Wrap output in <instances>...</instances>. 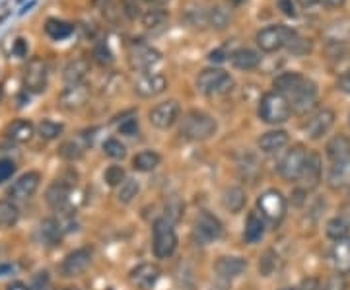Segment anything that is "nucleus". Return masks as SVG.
I'll return each mask as SVG.
<instances>
[{"mask_svg":"<svg viewBox=\"0 0 350 290\" xmlns=\"http://www.w3.org/2000/svg\"><path fill=\"white\" fill-rule=\"evenodd\" d=\"M86 100L88 90L82 84H76V86H70V88L64 90L61 103H63L64 109H78V107H82L86 103Z\"/></svg>","mask_w":350,"mask_h":290,"instance_id":"obj_31","label":"nucleus"},{"mask_svg":"<svg viewBox=\"0 0 350 290\" xmlns=\"http://www.w3.org/2000/svg\"><path fill=\"white\" fill-rule=\"evenodd\" d=\"M121 2H123V12L126 14L129 20H137L144 12L142 6H140L142 0H121Z\"/></svg>","mask_w":350,"mask_h":290,"instance_id":"obj_45","label":"nucleus"},{"mask_svg":"<svg viewBox=\"0 0 350 290\" xmlns=\"http://www.w3.org/2000/svg\"><path fill=\"white\" fill-rule=\"evenodd\" d=\"M265 236V222L257 213H251L245 222V232H243V240L247 243H257Z\"/></svg>","mask_w":350,"mask_h":290,"instance_id":"obj_33","label":"nucleus"},{"mask_svg":"<svg viewBox=\"0 0 350 290\" xmlns=\"http://www.w3.org/2000/svg\"><path fill=\"white\" fill-rule=\"evenodd\" d=\"M294 36V29H290L288 25H267L257 31L255 43L262 53H276V51L284 49L290 38Z\"/></svg>","mask_w":350,"mask_h":290,"instance_id":"obj_5","label":"nucleus"},{"mask_svg":"<svg viewBox=\"0 0 350 290\" xmlns=\"http://www.w3.org/2000/svg\"><path fill=\"white\" fill-rule=\"evenodd\" d=\"M292 114L290 101L278 92H267L259 101V117L269 125H280L284 123Z\"/></svg>","mask_w":350,"mask_h":290,"instance_id":"obj_2","label":"nucleus"},{"mask_svg":"<svg viewBox=\"0 0 350 290\" xmlns=\"http://www.w3.org/2000/svg\"><path fill=\"white\" fill-rule=\"evenodd\" d=\"M183 211H185V205H183V201H181L177 195L167 197V201H165V218H167V220L177 222V220L183 216Z\"/></svg>","mask_w":350,"mask_h":290,"instance_id":"obj_41","label":"nucleus"},{"mask_svg":"<svg viewBox=\"0 0 350 290\" xmlns=\"http://www.w3.org/2000/svg\"><path fill=\"white\" fill-rule=\"evenodd\" d=\"M230 61L234 64V68H238V70H253V68H257L259 63H261V55L255 49L241 47V49L234 51L230 55Z\"/></svg>","mask_w":350,"mask_h":290,"instance_id":"obj_23","label":"nucleus"},{"mask_svg":"<svg viewBox=\"0 0 350 290\" xmlns=\"http://www.w3.org/2000/svg\"><path fill=\"white\" fill-rule=\"evenodd\" d=\"M61 232H63L61 224L55 218H45V220L39 222V240L43 241L45 246H55L57 241L61 240Z\"/></svg>","mask_w":350,"mask_h":290,"instance_id":"obj_30","label":"nucleus"},{"mask_svg":"<svg viewBox=\"0 0 350 290\" xmlns=\"http://www.w3.org/2000/svg\"><path fill=\"white\" fill-rule=\"evenodd\" d=\"M61 133H63V125H59V123L43 121V123L39 125V135H41L43 139H57Z\"/></svg>","mask_w":350,"mask_h":290,"instance_id":"obj_44","label":"nucleus"},{"mask_svg":"<svg viewBox=\"0 0 350 290\" xmlns=\"http://www.w3.org/2000/svg\"><path fill=\"white\" fill-rule=\"evenodd\" d=\"M103 150H105V154H107L109 158H113V160H123L126 156L125 144L119 139L105 140V142H103Z\"/></svg>","mask_w":350,"mask_h":290,"instance_id":"obj_42","label":"nucleus"},{"mask_svg":"<svg viewBox=\"0 0 350 290\" xmlns=\"http://www.w3.org/2000/svg\"><path fill=\"white\" fill-rule=\"evenodd\" d=\"M64 290H78V289H72V287H68V289H64Z\"/></svg>","mask_w":350,"mask_h":290,"instance_id":"obj_60","label":"nucleus"},{"mask_svg":"<svg viewBox=\"0 0 350 290\" xmlns=\"http://www.w3.org/2000/svg\"><path fill=\"white\" fill-rule=\"evenodd\" d=\"M288 142H290V137H288L286 131L276 129V131H269V133L262 135L259 139V148L265 154H275V152L286 148Z\"/></svg>","mask_w":350,"mask_h":290,"instance_id":"obj_20","label":"nucleus"},{"mask_svg":"<svg viewBox=\"0 0 350 290\" xmlns=\"http://www.w3.org/2000/svg\"><path fill=\"white\" fill-rule=\"evenodd\" d=\"M331 259H333V265L337 269L338 275H349L350 273V236L345 240H338L333 246V252H331Z\"/></svg>","mask_w":350,"mask_h":290,"instance_id":"obj_22","label":"nucleus"},{"mask_svg":"<svg viewBox=\"0 0 350 290\" xmlns=\"http://www.w3.org/2000/svg\"><path fill=\"white\" fill-rule=\"evenodd\" d=\"M88 70H90V66H88L86 61L78 59V61L70 63L64 68V80H66L70 86H76V84H80V82L84 80V76L88 75Z\"/></svg>","mask_w":350,"mask_h":290,"instance_id":"obj_38","label":"nucleus"},{"mask_svg":"<svg viewBox=\"0 0 350 290\" xmlns=\"http://www.w3.org/2000/svg\"><path fill=\"white\" fill-rule=\"evenodd\" d=\"M170 18V14L165 12L163 8H150V10H144L142 16H140V20H142V24L144 27H158V25H162L165 20Z\"/></svg>","mask_w":350,"mask_h":290,"instance_id":"obj_40","label":"nucleus"},{"mask_svg":"<svg viewBox=\"0 0 350 290\" xmlns=\"http://www.w3.org/2000/svg\"><path fill=\"white\" fill-rule=\"evenodd\" d=\"M61 156L68 158V160H76V158L82 156V150H80V146L75 144V142H64L63 148H61Z\"/></svg>","mask_w":350,"mask_h":290,"instance_id":"obj_49","label":"nucleus"},{"mask_svg":"<svg viewBox=\"0 0 350 290\" xmlns=\"http://www.w3.org/2000/svg\"><path fill=\"white\" fill-rule=\"evenodd\" d=\"M234 16H232V10L224 6V4H213L208 8V25L216 29V31H222L228 25L232 24Z\"/></svg>","mask_w":350,"mask_h":290,"instance_id":"obj_29","label":"nucleus"},{"mask_svg":"<svg viewBox=\"0 0 350 290\" xmlns=\"http://www.w3.org/2000/svg\"><path fill=\"white\" fill-rule=\"evenodd\" d=\"M183 14H185V20L193 27L202 29V27L208 25V8H204L197 0H189L187 4H185V8H183Z\"/></svg>","mask_w":350,"mask_h":290,"instance_id":"obj_27","label":"nucleus"},{"mask_svg":"<svg viewBox=\"0 0 350 290\" xmlns=\"http://www.w3.org/2000/svg\"><path fill=\"white\" fill-rule=\"evenodd\" d=\"M70 191H72L70 183H66L63 179L53 181L49 187H47V191H45V201H47L51 209L61 211L70 201Z\"/></svg>","mask_w":350,"mask_h":290,"instance_id":"obj_18","label":"nucleus"},{"mask_svg":"<svg viewBox=\"0 0 350 290\" xmlns=\"http://www.w3.org/2000/svg\"><path fill=\"white\" fill-rule=\"evenodd\" d=\"M276 8L284 14V16H288V18H294V16H298V10H296V2H294V0H276Z\"/></svg>","mask_w":350,"mask_h":290,"instance_id":"obj_46","label":"nucleus"},{"mask_svg":"<svg viewBox=\"0 0 350 290\" xmlns=\"http://www.w3.org/2000/svg\"><path fill=\"white\" fill-rule=\"evenodd\" d=\"M335 119H337L335 111L329 109V107H323V109H319L313 117H310V121L306 123L304 131H306V135L312 140L323 139L327 133L335 127Z\"/></svg>","mask_w":350,"mask_h":290,"instance_id":"obj_12","label":"nucleus"},{"mask_svg":"<svg viewBox=\"0 0 350 290\" xmlns=\"http://www.w3.org/2000/svg\"><path fill=\"white\" fill-rule=\"evenodd\" d=\"M146 2L156 4V6H163V4H167V2H172V0H146Z\"/></svg>","mask_w":350,"mask_h":290,"instance_id":"obj_58","label":"nucleus"},{"mask_svg":"<svg viewBox=\"0 0 350 290\" xmlns=\"http://www.w3.org/2000/svg\"><path fill=\"white\" fill-rule=\"evenodd\" d=\"M195 230L199 234L200 238L204 241L218 240L222 234H224V226L222 222L216 218L214 215H211L208 211H202L199 216H197V222H195Z\"/></svg>","mask_w":350,"mask_h":290,"instance_id":"obj_16","label":"nucleus"},{"mask_svg":"<svg viewBox=\"0 0 350 290\" xmlns=\"http://www.w3.org/2000/svg\"><path fill=\"white\" fill-rule=\"evenodd\" d=\"M160 162H162V156L156 150H142L133 158V168L138 170V172L148 174L152 170H156L160 166Z\"/></svg>","mask_w":350,"mask_h":290,"instance_id":"obj_32","label":"nucleus"},{"mask_svg":"<svg viewBox=\"0 0 350 290\" xmlns=\"http://www.w3.org/2000/svg\"><path fill=\"white\" fill-rule=\"evenodd\" d=\"M119 133L121 135H126V137H135L138 133V121L135 117H131V119H125L121 125H119Z\"/></svg>","mask_w":350,"mask_h":290,"instance_id":"obj_48","label":"nucleus"},{"mask_svg":"<svg viewBox=\"0 0 350 290\" xmlns=\"http://www.w3.org/2000/svg\"><path fill=\"white\" fill-rule=\"evenodd\" d=\"M105 181L111 185V187H119L123 181H125V170L121 168V166H109L107 170H105Z\"/></svg>","mask_w":350,"mask_h":290,"instance_id":"obj_43","label":"nucleus"},{"mask_svg":"<svg viewBox=\"0 0 350 290\" xmlns=\"http://www.w3.org/2000/svg\"><path fill=\"white\" fill-rule=\"evenodd\" d=\"M96 59H98V63L101 64H109L113 63V55L111 51L107 49V45H98V49H96Z\"/></svg>","mask_w":350,"mask_h":290,"instance_id":"obj_53","label":"nucleus"},{"mask_svg":"<svg viewBox=\"0 0 350 290\" xmlns=\"http://www.w3.org/2000/svg\"><path fill=\"white\" fill-rule=\"evenodd\" d=\"M6 135L8 139L14 140V142H27V140L33 137V125L29 121H24V119H18L8 125L6 129Z\"/></svg>","mask_w":350,"mask_h":290,"instance_id":"obj_34","label":"nucleus"},{"mask_svg":"<svg viewBox=\"0 0 350 290\" xmlns=\"http://www.w3.org/2000/svg\"><path fill=\"white\" fill-rule=\"evenodd\" d=\"M308 156H310V152L306 150V146H301V144L292 146L284 154V158L280 160V164H278L280 177L286 179V181H300L306 162H308Z\"/></svg>","mask_w":350,"mask_h":290,"instance_id":"obj_6","label":"nucleus"},{"mask_svg":"<svg viewBox=\"0 0 350 290\" xmlns=\"http://www.w3.org/2000/svg\"><path fill=\"white\" fill-rule=\"evenodd\" d=\"M273 267H275V257H273V252H267L265 253V257L261 259V263H259V271H261L265 277H269V275H271V271H273Z\"/></svg>","mask_w":350,"mask_h":290,"instance_id":"obj_51","label":"nucleus"},{"mask_svg":"<svg viewBox=\"0 0 350 290\" xmlns=\"http://www.w3.org/2000/svg\"><path fill=\"white\" fill-rule=\"evenodd\" d=\"M165 90H167V78L160 72H144L138 76V80L135 82V94L144 100L156 98Z\"/></svg>","mask_w":350,"mask_h":290,"instance_id":"obj_11","label":"nucleus"},{"mask_svg":"<svg viewBox=\"0 0 350 290\" xmlns=\"http://www.w3.org/2000/svg\"><path fill=\"white\" fill-rule=\"evenodd\" d=\"M14 172H16V164H14L12 160H0V185L4 181H8Z\"/></svg>","mask_w":350,"mask_h":290,"instance_id":"obj_47","label":"nucleus"},{"mask_svg":"<svg viewBox=\"0 0 350 290\" xmlns=\"http://www.w3.org/2000/svg\"><path fill=\"white\" fill-rule=\"evenodd\" d=\"M245 202H247V195H245V191L238 187V185H234V187H228V189L222 193V205H224L226 211H230V213H239V211H243V207H245Z\"/></svg>","mask_w":350,"mask_h":290,"instance_id":"obj_28","label":"nucleus"},{"mask_svg":"<svg viewBox=\"0 0 350 290\" xmlns=\"http://www.w3.org/2000/svg\"><path fill=\"white\" fill-rule=\"evenodd\" d=\"M18 220H20V209L16 207V202L2 199L0 201V230L16 226Z\"/></svg>","mask_w":350,"mask_h":290,"instance_id":"obj_35","label":"nucleus"},{"mask_svg":"<svg viewBox=\"0 0 350 290\" xmlns=\"http://www.w3.org/2000/svg\"><path fill=\"white\" fill-rule=\"evenodd\" d=\"M257 207L261 211V216L269 220L271 224H280L286 215V199L280 191L267 189L257 199Z\"/></svg>","mask_w":350,"mask_h":290,"instance_id":"obj_7","label":"nucleus"},{"mask_svg":"<svg viewBox=\"0 0 350 290\" xmlns=\"http://www.w3.org/2000/svg\"><path fill=\"white\" fill-rule=\"evenodd\" d=\"M284 49H288V53H292L294 57H306L313 51V41L310 38L300 36L298 31H294V36L290 38Z\"/></svg>","mask_w":350,"mask_h":290,"instance_id":"obj_37","label":"nucleus"},{"mask_svg":"<svg viewBox=\"0 0 350 290\" xmlns=\"http://www.w3.org/2000/svg\"><path fill=\"white\" fill-rule=\"evenodd\" d=\"M304 80H306V76H301L300 72H282V75L275 78L273 88L278 94H282L284 98H290L296 90L300 88V84Z\"/></svg>","mask_w":350,"mask_h":290,"instance_id":"obj_25","label":"nucleus"},{"mask_svg":"<svg viewBox=\"0 0 350 290\" xmlns=\"http://www.w3.org/2000/svg\"><path fill=\"white\" fill-rule=\"evenodd\" d=\"M329 187L331 189H345L350 187V160L335 162L329 172Z\"/></svg>","mask_w":350,"mask_h":290,"instance_id":"obj_26","label":"nucleus"},{"mask_svg":"<svg viewBox=\"0 0 350 290\" xmlns=\"http://www.w3.org/2000/svg\"><path fill=\"white\" fill-rule=\"evenodd\" d=\"M325 4L329 8H342L347 4V0H325Z\"/></svg>","mask_w":350,"mask_h":290,"instance_id":"obj_56","label":"nucleus"},{"mask_svg":"<svg viewBox=\"0 0 350 290\" xmlns=\"http://www.w3.org/2000/svg\"><path fill=\"white\" fill-rule=\"evenodd\" d=\"M160 275H162V271H160V267L156 265V263H140V265L131 271L129 278H131V282L137 289L150 290L160 280Z\"/></svg>","mask_w":350,"mask_h":290,"instance_id":"obj_15","label":"nucleus"},{"mask_svg":"<svg viewBox=\"0 0 350 290\" xmlns=\"http://www.w3.org/2000/svg\"><path fill=\"white\" fill-rule=\"evenodd\" d=\"M335 86H337L338 92H342V94H349L350 96V68L349 70H345L342 75H338Z\"/></svg>","mask_w":350,"mask_h":290,"instance_id":"obj_52","label":"nucleus"},{"mask_svg":"<svg viewBox=\"0 0 350 290\" xmlns=\"http://www.w3.org/2000/svg\"><path fill=\"white\" fill-rule=\"evenodd\" d=\"M47 86V70L41 61H33L25 72V88L31 92H43Z\"/></svg>","mask_w":350,"mask_h":290,"instance_id":"obj_24","label":"nucleus"},{"mask_svg":"<svg viewBox=\"0 0 350 290\" xmlns=\"http://www.w3.org/2000/svg\"><path fill=\"white\" fill-rule=\"evenodd\" d=\"M319 2H321V0H298V4L304 6V8H312V6L319 4Z\"/></svg>","mask_w":350,"mask_h":290,"instance_id":"obj_57","label":"nucleus"},{"mask_svg":"<svg viewBox=\"0 0 350 290\" xmlns=\"http://www.w3.org/2000/svg\"><path fill=\"white\" fill-rule=\"evenodd\" d=\"M321 172H323V166H321V156L317 152H310L308 156V162L304 168V174H301L300 181L306 189H313L319 185L321 181Z\"/></svg>","mask_w":350,"mask_h":290,"instance_id":"obj_19","label":"nucleus"},{"mask_svg":"<svg viewBox=\"0 0 350 290\" xmlns=\"http://www.w3.org/2000/svg\"><path fill=\"white\" fill-rule=\"evenodd\" d=\"M350 234V222L345 218V216H335L327 222V236L331 240H345L349 238Z\"/></svg>","mask_w":350,"mask_h":290,"instance_id":"obj_36","label":"nucleus"},{"mask_svg":"<svg viewBox=\"0 0 350 290\" xmlns=\"http://www.w3.org/2000/svg\"><path fill=\"white\" fill-rule=\"evenodd\" d=\"M140 191V185H138L137 179H125L121 185H119V191H117V199L123 202V205H129V202L135 201V197Z\"/></svg>","mask_w":350,"mask_h":290,"instance_id":"obj_39","label":"nucleus"},{"mask_svg":"<svg viewBox=\"0 0 350 290\" xmlns=\"http://www.w3.org/2000/svg\"><path fill=\"white\" fill-rule=\"evenodd\" d=\"M247 269V261L243 257H234V255H222L214 263V271L220 278H236Z\"/></svg>","mask_w":350,"mask_h":290,"instance_id":"obj_17","label":"nucleus"},{"mask_svg":"<svg viewBox=\"0 0 350 290\" xmlns=\"http://www.w3.org/2000/svg\"><path fill=\"white\" fill-rule=\"evenodd\" d=\"M317 96H319V92H317V84H315L313 80H310V78H306V80L300 84V88L296 90V92L288 98L292 114H296V115L310 114L313 107L317 105Z\"/></svg>","mask_w":350,"mask_h":290,"instance_id":"obj_8","label":"nucleus"},{"mask_svg":"<svg viewBox=\"0 0 350 290\" xmlns=\"http://www.w3.org/2000/svg\"><path fill=\"white\" fill-rule=\"evenodd\" d=\"M325 290H345V280H342V275L331 278V280L327 282Z\"/></svg>","mask_w":350,"mask_h":290,"instance_id":"obj_54","label":"nucleus"},{"mask_svg":"<svg viewBox=\"0 0 350 290\" xmlns=\"http://www.w3.org/2000/svg\"><path fill=\"white\" fill-rule=\"evenodd\" d=\"M162 63V53L154 49L150 45H135L131 53H129V64L133 70L138 72H148L156 64Z\"/></svg>","mask_w":350,"mask_h":290,"instance_id":"obj_9","label":"nucleus"},{"mask_svg":"<svg viewBox=\"0 0 350 290\" xmlns=\"http://www.w3.org/2000/svg\"><path fill=\"white\" fill-rule=\"evenodd\" d=\"M234 78L228 75L222 68H204L199 76H197V88L206 96H214V94H228L234 88Z\"/></svg>","mask_w":350,"mask_h":290,"instance_id":"obj_4","label":"nucleus"},{"mask_svg":"<svg viewBox=\"0 0 350 290\" xmlns=\"http://www.w3.org/2000/svg\"><path fill=\"white\" fill-rule=\"evenodd\" d=\"M179 115H181V105H179V101H162V103H158L156 107H152L150 123L156 127V129H160V131H167V129H172V127L177 123Z\"/></svg>","mask_w":350,"mask_h":290,"instance_id":"obj_10","label":"nucleus"},{"mask_svg":"<svg viewBox=\"0 0 350 290\" xmlns=\"http://www.w3.org/2000/svg\"><path fill=\"white\" fill-rule=\"evenodd\" d=\"M47 29H49V34L53 38H66L70 34V27L66 24H61V22L59 24L57 22H51Z\"/></svg>","mask_w":350,"mask_h":290,"instance_id":"obj_50","label":"nucleus"},{"mask_svg":"<svg viewBox=\"0 0 350 290\" xmlns=\"http://www.w3.org/2000/svg\"><path fill=\"white\" fill-rule=\"evenodd\" d=\"M349 189H350V187H349ZM349 195H350V193H349Z\"/></svg>","mask_w":350,"mask_h":290,"instance_id":"obj_61","label":"nucleus"},{"mask_svg":"<svg viewBox=\"0 0 350 290\" xmlns=\"http://www.w3.org/2000/svg\"><path fill=\"white\" fill-rule=\"evenodd\" d=\"M325 150L333 164L342 162V160H350V137L349 135H335L327 142Z\"/></svg>","mask_w":350,"mask_h":290,"instance_id":"obj_21","label":"nucleus"},{"mask_svg":"<svg viewBox=\"0 0 350 290\" xmlns=\"http://www.w3.org/2000/svg\"><path fill=\"white\" fill-rule=\"evenodd\" d=\"M177 248V234H175L174 222L167 220L165 216L158 218L152 228V250L158 259H167L170 255H174Z\"/></svg>","mask_w":350,"mask_h":290,"instance_id":"obj_3","label":"nucleus"},{"mask_svg":"<svg viewBox=\"0 0 350 290\" xmlns=\"http://www.w3.org/2000/svg\"><path fill=\"white\" fill-rule=\"evenodd\" d=\"M41 183V176L38 172H27L22 177H18L12 183V187L8 191L10 201H27L36 195V191L39 189Z\"/></svg>","mask_w":350,"mask_h":290,"instance_id":"obj_14","label":"nucleus"},{"mask_svg":"<svg viewBox=\"0 0 350 290\" xmlns=\"http://www.w3.org/2000/svg\"><path fill=\"white\" fill-rule=\"evenodd\" d=\"M92 265V250L88 248H80L70 252L64 257L63 265H61V273L66 278H75L84 275L88 271V267Z\"/></svg>","mask_w":350,"mask_h":290,"instance_id":"obj_13","label":"nucleus"},{"mask_svg":"<svg viewBox=\"0 0 350 290\" xmlns=\"http://www.w3.org/2000/svg\"><path fill=\"white\" fill-rule=\"evenodd\" d=\"M208 59H211L213 63H222V61H224L226 57H224V53H222V51H213Z\"/></svg>","mask_w":350,"mask_h":290,"instance_id":"obj_55","label":"nucleus"},{"mask_svg":"<svg viewBox=\"0 0 350 290\" xmlns=\"http://www.w3.org/2000/svg\"><path fill=\"white\" fill-rule=\"evenodd\" d=\"M218 131V123L213 115L204 114L200 109H193L189 111L183 119H181V127H179V133L181 137L193 142H200V140H208L211 137L216 135Z\"/></svg>","mask_w":350,"mask_h":290,"instance_id":"obj_1","label":"nucleus"},{"mask_svg":"<svg viewBox=\"0 0 350 290\" xmlns=\"http://www.w3.org/2000/svg\"><path fill=\"white\" fill-rule=\"evenodd\" d=\"M245 0H230V4H234V6H241Z\"/></svg>","mask_w":350,"mask_h":290,"instance_id":"obj_59","label":"nucleus"}]
</instances>
